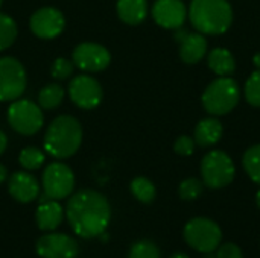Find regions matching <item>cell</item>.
Wrapping results in <instances>:
<instances>
[{
	"label": "cell",
	"mask_w": 260,
	"mask_h": 258,
	"mask_svg": "<svg viewBox=\"0 0 260 258\" xmlns=\"http://www.w3.org/2000/svg\"><path fill=\"white\" fill-rule=\"evenodd\" d=\"M242 164H244L247 175L256 184H260V144L251 146L250 149H247V152L244 154V158H242Z\"/></svg>",
	"instance_id": "obj_25"
},
{
	"label": "cell",
	"mask_w": 260,
	"mask_h": 258,
	"mask_svg": "<svg viewBox=\"0 0 260 258\" xmlns=\"http://www.w3.org/2000/svg\"><path fill=\"white\" fill-rule=\"evenodd\" d=\"M82 125L81 122L70 116L61 114L52 120L44 134V149L49 155L58 160L73 157L82 144Z\"/></svg>",
	"instance_id": "obj_2"
},
{
	"label": "cell",
	"mask_w": 260,
	"mask_h": 258,
	"mask_svg": "<svg viewBox=\"0 0 260 258\" xmlns=\"http://www.w3.org/2000/svg\"><path fill=\"white\" fill-rule=\"evenodd\" d=\"M64 96H66V91L59 84L56 82L46 84L38 93V105L44 111L56 109L64 102Z\"/></svg>",
	"instance_id": "obj_21"
},
{
	"label": "cell",
	"mask_w": 260,
	"mask_h": 258,
	"mask_svg": "<svg viewBox=\"0 0 260 258\" xmlns=\"http://www.w3.org/2000/svg\"><path fill=\"white\" fill-rule=\"evenodd\" d=\"M78 251V242L61 233H49L37 242V254L41 258H75Z\"/></svg>",
	"instance_id": "obj_13"
},
{
	"label": "cell",
	"mask_w": 260,
	"mask_h": 258,
	"mask_svg": "<svg viewBox=\"0 0 260 258\" xmlns=\"http://www.w3.org/2000/svg\"><path fill=\"white\" fill-rule=\"evenodd\" d=\"M44 161H46L44 152L34 146L24 148L18 155V163L24 170H37L44 164Z\"/></svg>",
	"instance_id": "obj_24"
},
{
	"label": "cell",
	"mask_w": 260,
	"mask_h": 258,
	"mask_svg": "<svg viewBox=\"0 0 260 258\" xmlns=\"http://www.w3.org/2000/svg\"><path fill=\"white\" fill-rule=\"evenodd\" d=\"M207 64H209V68L218 76H230L236 68L235 56L225 47L212 49L207 56Z\"/></svg>",
	"instance_id": "obj_20"
},
{
	"label": "cell",
	"mask_w": 260,
	"mask_h": 258,
	"mask_svg": "<svg viewBox=\"0 0 260 258\" xmlns=\"http://www.w3.org/2000/svg\"><path fill=\"white\" fill-rule=\"evenodd\" d=\"M216 258H244L241 248L235 243H224L219 245L216 249Z\"/></svg>",
	"instance_id": "obj_31"
},
{
	"label": "cell",
	"mask_w": 260,
	"mask_h": 258,
	"mask_svg": "<svg viewBox=\"0 0 260 258\" xmlns=\"http://www.w3.org/2000/svg\"><path fill=\"white\" fill-rule=\"evenodd\" d=\"M6 119L12 131L27 137L37 134L44 125V114L40 105L21 97L11 102Z\"/></svg>",
	"instance_id": "obj_6"
},
{
	"label": "cell",
	"mask_w": 260,
	"mask_h": 258,
	"mask_svg": "<svg viewBox=\"0 0 260 258\" xmlns=\"http://www.w3.org/2000/svg\"><path fill=\"white\" fill-rule=\"evenodd\" d=\"M204 182L198 178H187L178 187V195L183 201H195L203 195Z\"/></svg>",
	"instance_id": "obj_26"
},
{
	"label": "cell",
	"mask_w": 260,
	"mask_h": 258,
	"mask_svg": "<svg viewBox=\"0 0 260 258\" xmlns=\"http://www.w3.org/2000/svg\"><path fill=\"white\" fill-rule=\"evenodd\" d=\"M116 12L129 26H137L148 17V0H117Z\"/></svg>",
	"instance_id": "obj_19"
},
{
	"label": "cell",
	"mask_w": 260,
	"mask_h": 258,
	"mask_svg": "<svg viewBox=\"0 0 260 258\" xmlns=\"http://www.w3.org/2000/svg\"><path fill=\"white\" fill-rule=\"evenodd\" d=\"M152 17L163 29H180L187 18V8L183 0H155Z\"/></svg>",
	"instance_id": "obj_14"
},
{
	"label": "cell",
	"mask_w": 260,
	"mask_h": 258,
	"mask_svg": "<svg viewBox=\"0 0 260 258\" xmlns=\"http://www.w3.org/2000/svg\"><path fill=\"white\" fill-rule=\"evenodd\" d=\"M27 87L24 65L14 56L0 58V102H14L20 99Z\"/></svg>",
	"instance_id": "obj_8"
},
{
	"label": "cell",
	"mask_w": 260,
	"mask_h": 258,
	"mask_svg": "<svg viewBox=\"0 0 260 258\" xmlns=\"http://www.w3.org/2000/svg\"><path fill=\"white\" fill-rule=\"evenodd\" d=\"M195 140L192 138V137H189V135H181V137H178L177 140H175V143H174V151L178 154V155H181V157H189V155H192L193 154V151H195Z\"/></svg>",
	"instance_id": "obj_30"
},
{
	"label": "cell",
	"mask_w": 260,
	"mask_h": 258,
	"mask_svg": "<svg viewBox=\"0 0 260 258\" xmlns=\"http://www.w3.org/2000/svg\"><path fill=\"white\" fill-rule=\"evenodd\" d=\"M66 216L72 230L79 237L93 239L107 230L111 219V208L102 193L87 189L69 199Z\"/></svg>",
	"instance_id": "obj_1"
},
{
	"label": "cell",
	"mask_w": 260,
	"mask_h": 258,
	"mask_svg": "<svg viewBox=\"0 0 260 258\" xmlns=\"http://www.w3.org/2000/svg\"><path fill=\"white\" fill-rule=\"evenodd\" d=\"M8 148V137L6 134L0 129V155H3V152L6 151Z\"/></svg>",
	"instance_id": "obj_32"
},
{
	"label": "cell",
	"mask_w": 260,
	"mask_h": 258,
	"mask_svg": "<svg viewBox=\"0 0 260 258\" xmlns=\"http://www.w3.org/2000/svg\"><path fill=\"white\" fill-rule=\"evenodd\" d=\"M41 184H43L44 198L61 201L73 193L75 175L67 164L61 161H55L44 169L41 176Z\"/></svg>",
	"instance_id": "obj_9"
},
{
	"label": "cell",
	"mask_w": 260,
	"mask_h": 258,
	"mask_svg": "<svg viewBox=\"0 0 260 258\" xmlns=\"http://www.w3.org/2000/svg\"><path fill=\"white\" fill-rule=\"evenodd\" d=\"M178 33L175 35L177 41L180 43V58L186 64H197L200 62L207 53V40L200 32H184L177 29Z\"/></svg>",
	"instance_id": "obj_15"
},
{
	"label": "cell",
	"mask_w": 260,
	"mask_h": 258,
	"mask_svg": "<svg viewBox=\"0 0 260 258\" xmlns=\"http://www.w3.org/2000/svg\"><path fill=\"white\" fill-rule=\"evenodd\" d=\"M29 27L37 38L53 40L66 29V17L55 6H43L29 18Z\"/></svg>",
	"instance_id": "obj_12"
},
{
	"label": "cell",
	"mask_w": 260,
	"mask_h": 258,
	"mask_svg": "<svg viewBox=\"0 0 260 258\" xmlns=\"http://www.w3.org/2000/svg\"><path fill=\"white\" fill-rule=\"evenodd\" d=\"M253 62H254V65H256L257 68H260V52H257V53L253 56Z\"/></svg>",
	"instance_id": "obj_34"
},
{
	"label": "cell",
	"mask_w": 260,
	"mask_h": 258,
	"mask_svg": "<svg viewBox=\"0 0 260 258\" xmlns=\"http://www.w3.org/2000/svg\"><path fill=\"white\" fill-rule=\"evenodd\" d=\"M8 190L17 202L29 204L38 198L40 184L29 172H15L8 179Z\"/></svg>",
	"instance_id": "obj_16"
},
{
	"label": "cell",
	"mask_w": 260,
	"mask_h": 258,
	"mask_svg": "<svg viewBox=\"0 0 260 258\" xmlns=\"http://www.w3.org/2000/svg\"><path fill=\"white\" fill-rule=\"evenodd\" d=\"M2 3H3V0H0V8H2Z\"/></svg>",
	"instance_id": "obj_37"
},
{
	"label": "cell",
	"mask_w": 260,
	"mask_h": 258,
	"mask_svg": "<svg viewBox=\"0 0 260 258\" xmlns=\"http://www.w3.org/2000/svg\"><path fill=\"white\" fill-rule=\"evenodd\" d=\"M73 71H75V64H73L72 59H67V58L59 56L50 65V73L56 81L69 79L73 75Z\"/></svg>",
	"instance_id": "obj_29"
},
{
	"label": "cell",
	"mask_w": 260,
	"mask_h": 258,
	"mask_svg": "<svg viewBox=\"0 0 260 258\" xmlns=\"http://www.w3.org/2000/svg\"><path fill=\"white\" fill-rule=\"evenodd\" d=\"M183 236L186 243L201 254L215 252L222 242L221 227L207 217H195L189 220L184 227Z\"/></svg>",
	"instance_id": "obj_5"
},
{
	"label": "cell",
	"mask_w": 260,
	"mask_h": 258,
	"mask_svg": "<svg viewBox=\"0 0 260 258\" xmlns=\"http://www.w3.org/2000/svg\"><path fill=\"white\" fill-rule=\"evenodd\" d=\"M8 179V170L3 164H0V184H3Z\"/></svg>",
	"instance_id": "obj_33"
},
{
	"label": "cell",
	"mask_w": 260,
	"mask_h": 258,
	"mask_svg": "<svg viewBox=\"0 0 260 258\" xmlns=\"http://www.w3.org/2000/svg\"><path fill=\"white\" fill-rule=\"evenodd\" d=\"M187 15L195 30L203 35H221L233 21L229 0H192Z\"/></svg>",
	"instance_id": "obj_3"
},
{
	"label": "cell",
	"mask_w": 260,
	"mask_h": 258,
	"mask_svg": "<svg viewBox=\"0 0 260 258\" xmlns=\"http://www.w3.org/2000/svg\"><path fill=\"white\" fill-rule=\"evenodd\" d=\"M235 163L224 151H210L201 161L203 182L210 189H222L235 179Z\"/></svg>",
	"instance_id": "obj_7"
},
{
	"label": "cell",
	"mask_w": 260,
	"mask_h": 258,
	"mask_svg": "<svg viewBox=\"0 0 260 258\" xmlns=\"http://www.w3.org/2000/svg\"><path fill=\"white\" fill-rule=\"evenodd\" d=\"M62 216H64V210L61 207V204L58 201L53 199H47L44 198L37 211H35V220L40 230L43 231H53L59 227V224L62 222Z\"/></svg>",
	"instance_id": "obj_17"
},
{
	"label": "cell",
	"mask_w": 260,
	"mask_h": 258,
	"mask_svg": "<svg viewBox=\"0 0 260 258\" xmlns=\"http://www.w3.org/2000/svg\"><path fill=\"white\" fill-rule=\"evenodd\" d=\"M18 35V27L17 23L12 17L8 14L0 12V52L9 49Z\"/></svg>",
	"instance_id": "obj_23"
},
{
	"label": "cell",
	"mask_w": 260,
	"mask_h": 258,
	"mask_svg": "<svg viewBox=\"0 0 260 258\" xmlns=\"http://www.w3.org/2000/svg\"><path fill=\"white\" fill-rule=\"evenodd\" d=\"M67 94L72 103L85 111L98 108L104 99V90L101 82L87 73L73 76L67 87Z\"/></svg>",
	"instance_id": "obj_10"
},
{
	"label": "cell",
	"mask_w": 260,
	"mask_h": 258,
	"mask_svg": "<svg viewBox=\"0 0 260 258\" xmlns=\"http://www.w3.org/2000/svg\"><path fill=\"white\" fill-rule=\"evenodd\" d=\"M224 134L222 123L215 117H207L198 122L195 128V143L201 148H210L215 146Z\"/></svg>",
	"instance_id": "obj_18"
},
{
	"label": "cell",
	"mask_w": 260,
	"mask_h": 258,
	"mask_svg": "<svg viewBox=\"0 0 260 258\" xmlns=\"http://www.w3.org/2000/svg\"><path fill=\"white\" fill-rule=\"evenodd\" d=\"M131 193L133 196L142 202V204H151L154 199H155V195H157V190H155V186L151 179L145 178V176H137L131 181Z\"/></svg>",
	"instance_id": "obj_22"
},
{
	"label": "cell",
	"mask_w": 260,
	"mask_h": 258,
	"mask_svg": "<svg viewBox=\"0 0 260 258\" xmlns=\"http://www.w3.org/2000/svg\"><path fill=\"white\" fill-rule=\"evenodd\" d=\"M245 99L250 105L260 108V68H257L245 82Z\"/></svg>",
	"instance_id": "obj_28"
},
{
	"label": "cell",
	"mask_w": 260,
	"mask_h": 258,
	"mask_svg": "<svg viewBox=\"0 0 260 258\" xmlns=\"http://www.w3.org/2000/svg\"><path fill=\"white\" fill-rule=\"evenodd\" d=\"M171 258H190V257H189V255H186V254H183V252H177V254L171 255Z\"/></svg>",
	"instance_id": "obj_35"
},
{
	"label": "cell",
	"mask_w": 260,
	"mask_h": 258,
	"mask_svg": "<svg viewBox=\"0 0 260 258\" xmlns=\"http://www.w3.org/2000/svg\"><path fill=\"white\" fill-rule=\"evenodd\" d=\"M128 258H161L158 246L151 240H140L131 246Z\"/></svg>",
	"instance_id": "obj_27"
},
{
	"label": "cell",
	"mask_w": 260,
	"mask_h": 258,
	"mask_svg": "<svg viewBox=\"0 0 260 258\" xmlns=\"http://www.w3.org/2000/svg\"><path fill=\"white\" fill-rule=\"evenodd\" d=\"M256 202H257V207H259L260 210V190L257 192V195H256Z\"/></svg>",
	"instance_id": "obj_36"
},
{
	"label": "cell",
	"mask_w": 260,
	"mask_h": 258,
	"mask_svg": "<svg viewBox=\"0 0 260 258\" xmlns=\"http://www.w3.org/2000/svg\"><path fill=\"white\" fill-rule=\"evenodd\" d=\"M241 90L238 82L230 76H219L207 85L201 96L204 109L212 116H224L239 103Z\"/></svg>",
	"instance_id": "obj_4"
},
{
	"label": "cell",
	"mask_w": 260,
	"mask_h": 258,
	"mask_svg": "<svg viewBox=\"0 0 260 258\" xmlns=\"http://www.w3.org/2000/svg\"><path fill=\"white\" fill-rule=\"evenodd\" d=\"M72 61L75 67L84 73H99L110 65L111 53L105 46L99 43L84 41L73 49Z\"/></svg>",
	"instance_id": "obj_11"
}]
</instances>
